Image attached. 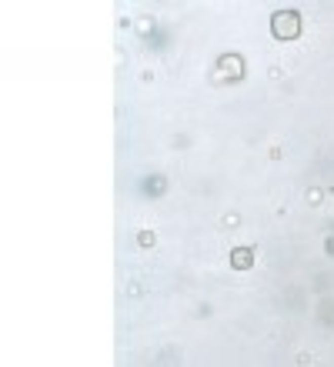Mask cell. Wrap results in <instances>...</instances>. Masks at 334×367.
Masks as SVG:
<instances>
[{
	"instance_id": "7a4b0ae2",
	"label": "cell",
	"mask_w": 334,
	"mask_h": 367,
	"mask_svg": "<svg viewBox=\"0 0 334 367\" xmlns=\"http://www.w3.org/2000/svg\"><path fill=\"white\" fill-rule=\"evenodd\" d=\"M214 77H217V80H231V84L244 80V77H247V64H244V57H241V54H220Z\"/></svg>"
},
{
	"instance_id": "277c9868",
	"label": "cell",
	"mask_w": 334,
	"mask_h": 367,
	"mask_svg": "<svg viewBox=\"0 0 334 367\" xmlns=\"http://www.w3.org/2000/svg\"><path fill=\"white\" fill-rule=\"evenodd\" d=\"M144 190H151V194H164V190H167V180H164L161 174H154V177L144 180Z\"/></svg>"
},
{
	"instance_id": "5b68a950",
	"label": "cell",
	"mask_w": 334,
	"mask_h": 367,
	"mask_svg": "<svg viewBox=\"0 0 334 367\" xmlns=\"http://www.w3.org/2000/svg\"><path fill=\"white\" fill-rule=\"evenodd\" d=\"M154 244H157L154 230H140V234H137V247H154Z\"/></svg>"
},
{
	"instance_id": "3957f363",
	"label": "cell",
	"mask_w": 334,
	"mask_h": 367,
	"mask_svg": "<svg viewBox=\"0 0 334 367\" xmlns=\"http://www.w3.org/2000/svg\"><path fill=\"white\" fill-rule=\"evenodd\" d=\"M231 267L234 270H251L254 267V247H234V251H231Z\"/></svg>"
},
{
	"instance_id": "6da1fadb",
	"label": "cell",
	"mask_w": 334,
	"mask_h": 367,
	"mask_svg": "<svg viewBox=\"0 0 334 367\" xmlns=\"http://www.w3.org/2000/svg\"><path fill=\"white\" fill-rule=\"evenodd\" d=\"M304 30V20L298 10H277L271 17V33H274V40H298Z\"/></svg>"
}]
</instances>
